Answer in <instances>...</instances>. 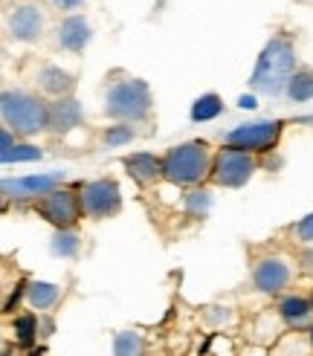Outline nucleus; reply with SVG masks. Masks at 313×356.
Here are the masks:
<instances>
[{
	"mask_svg": "<svg viewBox=\"0 0 313 356\" xmlns=\"http://www.w3.org/2000/svg\"><path fill=\"white\" fill-rule=\"evenodd\" d=\"M296 70H299L296 44L287 38V35H273V38L264 44V49H261L255 67H252L250 87L255 93L270 96V99L284 96Z\"/></svg>",
	"mask_w": 313,
	"mask_h": 356,
	"instance_id": "f257e3e1",
	"label": "nucleus"
},
{
	"mask_svg": "<svg viewBox=\"0 0 313 356\" xmlns=\"http://www.w3.org/2000/svg\"><path fill=\"white\" fill-rule=\"evenodd\" d=\"M0 119L17 139H35L49 131V102L21 87H6L0 93Z\"/></svg>",
	"mask_w": 313,
	"mask_h": 356,
	"instance_id": "f03ea898",
	"label": "nucleus"
},
{
	"mask_svg": "<svg viewBox=\"0 0 313 356\" xmlns=\"http://www.w3.org/2000/svg\"><path fill=\"white\" fill-rule=\"evenodd\" d=\"M102 113L111 122L122 124H143L154 113V93L145 79L125 76L108 84L102 99Z\"/></svg>",
	"mask_w": 313,
	"mask_h": 356,
	"instance_id": "7ed1b4c3",
	"label": "nucleus"
},
{
	"mask_svg": "<svg viewBox=\"0 0 313 356\" xmlns=\"http://www.w3.org/2000/svg\"><path fill=\"white\" fill-rule=\"evenodd\" d=\"M215 154L203 139L180 142L163 154V180L180 188H198L212 174Z\"/></svg>",
	"mask_w": 313,
	"mask_h": 356,
	"instance_id": "20e7f679",
	"label": "nucleus"
},
{
	"mask_svg": "<svg viewBox=\"0 0 313 356\" xmlns=\"http://www.w3.org/2000/svg\"><path fill=\"white\" fill-rule=\"evenodd\" d=\"M284 134V122L282 119H252V122H241L238 128H232L223 136V145L241 148L247 154H267L275 151L278 139Z\"/></svg>",
	"mask_w": 313,
	"mask_h": 356,
	"instance_id": "39448f33",
	"label": "nucleus"
},
{
	"mask_svg": "<svg viewBox=\"0 0 313 356\" xmlns=\"http://www.w3.org/2000/svg\"><path fill=\"white\" fill-rule=\"evenodd\" d=\"M255 171H258L255 154L223 145L220 151H215V163H212V174H209V183L218 186V188H243L255 177Z\"/></svg>",
	"mask_w": 313,
	"mask_h": 356,
	"instance_id": "423d86ee",
	"label": "nucleus"
},
{
	"mask_svg": "<svg viewBox=\"0 0 313 356\" xmlns=\"http://www.w3.org/2000/svg\"><path fill=\"white\" fill-rule=\"evenodd\" d=\"M35 215L44 218L47 223H52L56 229H76V223L84 218L81 211V197L76 188H67V186H58L47 191L44 197H38L32 203Z\"/></svg>",
	"mask_w": 313,
	"mask_h": 356,
	"instance_id": "0eeeda50",
	"label": "nucleus"
},
{
	"mask_svg": "<svg viewBox=\"0 0 313 356\" xmlns=\"http://www.w3.org/2000/svg\"><path fill=\"white\" fill-rule=\"evenodd\" d=\"M81 211L90 220H108L122 211V188L113 177H96L79 188Z\"/></svg>",
	"mask_w": 313,
	"mask_h": 356,
	"instance_id": "6e6552de",
	"label": "nucleus"
},
{
	"mask_svg": "<svg viewBox=\"0 0 313 356\" xmlns=\"http://www.w3.org/2000/svg\"><path fill=\"white\" fill-rule=\"evenodd\" d=\"M3 29H6V38L15 44H38L47 32V15L38 3L24 0V3H15L6 9Z\"/></svg>",
	"mask_w": 313,
	"mask_h": 356,
	"instance_id": "1a4fd4ad",
	"label": "nucleus"
},
{
	"mask_svg": "<svg viewBox=\"0 0 313 356\" xmlns=\"http://www.w3.org/2000/svg\"><path fill=\"white\" fill-rule=\"evenodd\" d=\"M296 266L290 258L284 255H264L252 264L250 281L261 296H284V290L290 287Z\"/></svg>",
	"mask_w": 313,
	"mask_h": 356,
	"instance_id": "9d476101",
	"label": "nucleus"
},
{
	"mask_svg": "<svg viewBox=\"0 0 313 356\" xmlns=\"http://www.w3.org/2000/svg\"><path fill=\"white\" fill-rule=\"evenodd\" d=\"M64 180V171H52V174H26V177H3L0 191L6 200H38L47 191L58 188Z\"/></svg>",
	"mask_w": 313,
	"mask_h": 356,
	"instance_id": "9b49d317",
	"label": "nucleus"
},
{
	"mask_svg": "<svg viewBox=\"0 0 313 356\" xmlns=\"http://www.w3.org/2000/svg\"><path fill=\"white\" fill-rule=\"evenodd\" d=\"M32 81H35V87H38V90H41L44 96H49V99L73 96V93H76V84H79V79L70 73V70H64L61 64H49V61H44V64L35 67Z\"/></svg>",
	"mask_w": 313,
	"mask_h": 356,
	"instance_id": "f8f14e48",
	"label": "nucleus"
},
{
	"mask_svg": "<svg viewBox=\"0 0 313 356\" xmlns=\"http://www.w3.org/2000/svg\"><path fill=\"white\" fill-rule=\"evenodd\" d=\"M90 38H93V26L79 12L64 15L58 21V26H56V47L64 49V52H76V56H79V52L87 49Z\"/></svg>",
	"mask_w": 313,
	"mask_h": 356,
	"instance_id": "ddd939ff",
	"label": "nucleus"
},
{
	"mask_svg": "<svg viewBox=\"0 0 313 356\" xmlns=\"http://www.w3.org/2000/svg\"><path fill=\"white\" fill-rule=\"evenodd\" d=\"M84 124V111L76 96H64V99H52L49 102V134L52 136H70Z\"/></svg>",
	"mask_w": 313,
	"mask_h": 356,
	"instance_id": "4468645a",
	"label": "nucleus"
},
{
	"mask_svg": "<svg viewBox=\"0 0 313 356\" xmlns=\"http://www.w3.org/2000/svg\"><path fill=\"white\" fill-rule=\"evenodd\" d=\"M122 168L128 171V177L136 186H151L156 180H163V156L148 154V151H134L122 156Z\"/></svg>",
	"mask_w": 313,
	"mask_h": 356,
	"instance_id": "2eb2a0df",
	"label": "nucleus"
},
{
	"mask_svg": "<svg viewBox=\"0 0 313 356\" xmlns=\"http://www.w3.org/2000/svg\"><path fill=\"white\" fill-rule=\"evenodd\" d=\"M278 316L284 318V325L293 330H310L313 327V301L305 296H282L278 301Z\"/></svg>",
	"mask_w": 313,
	"mask_h": 356,
	"instance_id": "dca6fc26",
	"label": "nucleus"
},
{
	"mask_svg": "<svg viewBox=\"0 0 313 356\" xmlns=\"http://www.w3.org/2000/svg\"><path fill=\"white\" fill-rule=\"evenodd\" d=\"M24 296H26V305L32 310L44 313V310L56 307L61 301V287H58V284H52V281H29Z\"/></svg>",
	"mask_w": 313,
	"mask_h": 356,
	"instance_id": "f3484780",
	"label": "nucleus"
},
{
	"mask_svg": "<svg viewBox=\"0 0 313 356\" xmlns=\"http://www.w3.org/2000/svg\"><path fill=\"white\" fill-rule=\"evenodd\" d=\"M284 96L290 102H310L313 99V70H307V67L296 70L290 84H287V93Z\"/></svg>",
	"mask_w": 313,
	"mask_h": 356,
	"instance_id": "a211bd4d",
	"label": "nucleus"
},
{
	"mask_svg": "<svg viewBox=\"0 0 313 356\" xmlns=\"http://www.w3.org/2000/svg\"><path fill=\"white\" fill-rule=\"evenodd\" d=\"M113 356H145V339L136 330H119L113 336Z\"/></svg>",
	"mask_w": 313,
	"mask_h": 356,
	"instance_id": "6ab92c4d",
	"label": "nucleus"
},
{
	"mask_svg": "<svg viewBox=\"0 0 313 356\" xmlns=\"http://www.w3.org/2000/svg\"><path fill=\"white\" fill-rule=\"evenodd\" d=\"M136 139V131L134 124H122V122H113L108 128L102 131V145L104 148H125Z\"/></svg>",
	"mask_w": 313,
	"mask_h": 356,
	"instance_id": "aec40b11",
	"label": "nucleus"
},
{
	"mask_svg": "<svg viewBox=\"0 0 313 356\" xmlns=\"http://www.w3.org/2000/svg\"><path fill=\"white\" fill-rule=\"evenodd\" d=\"M183 209L188 218H206L212 209V191L209 188H191L183 197Z\"/></svg>",
	"mask_w": 313,
	"mask_h": 356,
	"instance_id": "412c9836",
	"label": "nucleus"
},
{
	"mask_svg": "<svg viewBox=\"0 0 313 356\" xmlns=\"http://www.w3.org/2000/svg\"><path fill=\"white\" fill-rule=\"evenodd\" d=\"M220 111H223V99L218 93H206V96H200L195 104H191V119L195 122H209V119L220 116Z\"/></svg>",
	"mask_w": 313,
	"mask_h": 356,
	"instance_id": "4be33fe9",
	"label": "nucleus"
},
{
	"mask_svg": "<svg viewBox=\"0 0 313 356\" xmlns=\"http://www.w3.org/2000/svg\"><path fill=\"white\" fill-rule=\"evenodd\" d=\"M81 246V238L76 229H56V235H52V252L61 255V258H73Z\"/></svg>",
	"mask_w": 313,
	"mask_h": 356,
	"instance_id": "5701e85b",
	"label": "nucleus"
},
{
	"mask_svg": "<svg viewBox=\"0 0 313 356\" xmlns=\"http://www.w3.org/2000/svg\"><path fill=\"white\" fill-rule=\"evenodd\" d=\"M32 159H41V151L29 145V142H15L9 151H0V163L12 165V163H32Z\"/></svg>",
	"mask_w": 313,
	"mask_h": 356,
	"instance_id": "b1692460",
	"label": "nucleus"
},
{
	"mask_svg": "<svg viewBox=\"0 0 313 356\" xmlns=\"http://www.w3.org/2000/svg\"><path fill=\"white\" fill-rule=\"evenodd\" d=\"M15 333H17V339H21L24 345L32 342L35 336H38V318H35L32 313L17 316V318H15Z\"/></svg>",
	"mask_w": 313,
	"mask_h": 356,
	"instance_id": "393cba45",
	"label": "nucleus"
},
{
	"mask_svg": "<svg viewBox=\"0 0 313 356\" xmlns=\"http://www.w3.org/2000/svg\"><path fill=\"white\" fill-rule=\"evenodd\" d=\"M290 232H293V238H296V243H299V246H313V211H310V215H305L299 223L290 229Z\"/></svg>",
	"mask_w": 313,
	"mask_h": 356,
	"instance_id": "a878e982",
	"label": "nucleus"
},
{
	"mask_svg": "<svg viewBox=\"0 0 313 356\" xmlns=\"http://www.w3.org/2000/svg\"><path fill=\"white\" fill-rule=\"evenodd\" d=\"M47 3H49L52 9L64 12V15H73V12L84 9V3H87V0H47Z\"/></svg>",
	"mask_w": 313,
	"mask_h": 356,
	"instance_id": "bb28decb",
	"label": "nucleus"
},
{
	"mask_svg": "<svg viewBox=\"0 0 313 356\" xmlns=\"http://www.w3.org/2000/svg\"><path fill=\"white\" fill-rule=\"evenodd\" d=\"M206 318H209L212 325H230L232 318H235V313H232L230 307H223V313H215V307H209V310H206Z\"/></svg>",
	"mask_w": 313,
	"mask_h": 356,
	"instance_id": "cd10ccee",
	"label": "nucleus"
},
{
	"mask_svg": "<svg viewBox=\"0 0 313 356\" xmlns=\"http://www.w3.org/2000/svg\"><path fill=\"white\" fill-rule=\"evenodd\" d=\"M299 261H302V270L313 273V246H305V249H302V255H299Z\"/></svg>",
	"mask_w": 313,
	"mask_h": 356,
	"instance_id": "c85d7f7f",
	"label": "nucleus"
},
{
	"mask_svg": "<svg viewBox=\"0 0 313 356\" xmlns=\"http://www.w3.org/2000/svg\"><path fill=\"white\" fill-rule=\"evenodd\" d=\"M310 345H313V327H310Z\"/></svg>",
	"mask_w": 313,
	"mask_h": 356,
	"instance_id": "c756f323",
	"label": "nucleus"
}]
</instances>
